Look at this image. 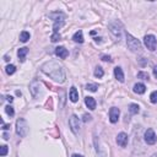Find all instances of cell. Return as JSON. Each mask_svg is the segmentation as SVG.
<instances>
[{
	"mask_svg": "<svg viewBox=\"0 0 157 157\" xmlns=\"http://www.w3.org/2000/svg\"><path fill=\"white\" fill-rule=\"evenodd\" d=\"M40 70L48 75L49 77H52L54 81L59 82V83H63L65 81V71H64V67L54 61V60H49L47 63H44L42 66H40Z\"/></svg>",
	"mask_w": 157,
	"mask_h": 157,
	"instance_id": "6da1fadb",
	"label": "cell"
},
{
	"mask_svg": "<svg viewBox=\"0 0 157 157\" xmlns=\"http://www.w3.org/2000/svg\"><path fill=\"white\" fill-rule=\"evenodd\" d=\"M49 17L50 18H53V21H54V26H53V31H54V33H58V31L64 26V23H65V15L63 13V12H52L50 15H49Z\"/></svg>",
	"mask_w": 157,
	"mask_h": 157,
	"instance_id": "7a4b0ae2",
	"label": "cell"
},
{
	"mask_svg": "<svg viewBox=\"0 0 157 157\" xmlns=\"http://www.w3.org/2000/svg\"><path fill=\"white\" fill-rule=\"evenodd\" d=\"M125 37H126V44H128V48H129L131 52H134V53H141V50H142V45H141L140 40L136 39L135 37H132L130 33H126Z\"/></svg>",
	"mask_w": 157,
	"mask_h": 157,
	"instance_id": "3957f363",
	"label": "cell"
},
{
	"mask_svg": "<svg viewBox=\"0 0 157 157\" xmlns=\"http://www.w3.org/2000/svg\"><path fill=\"white\" fill-rule=\"evenodd\" d=\"M16 132L21 137H25L27 135V132H28V124H27V121L23 118L17 119V121H16Z\"/></svg>",
	"mask_w": 157,
	"mask_h": 157,
	"instance_id": "277c9868",
	"label": "cell"
},
{
	"mask_svg": "<svg viewBox=\"0 0 157 157\" xmlns=\"http://www.w3.org/2000/svg\"><path fill=\"white\" fill-rule=\"evenodd\" d=\"M109 31L119 40L121 37V33H123V25L120 23V21H113L109 23Z\"/></svg>",
	"mask_w": 157,
	"mask_h": 157,
	"instance_id": "5b68a950",
	"label": "cell"
},
{
	"mask_svg": "<svg viewBox=\"0 0 157 157\" xmlns=\"http://www.w3.org/2000/svg\"><path fill=\"white\" fill-rule=\"evenodd\" d=\"M144 43H145V45H146V48H147L148 50L153 52V50L156 49L157 39H156V37H155L153 34H147V36H145V38H144Z\"/></svg>",
	"mask_w": 157,
	"mask_h": 157,
	"instance_id": "8992f818",
	"label": "cell"
},
{
	"mask_svg": "<svg viewBox=\"0 0 157 157\" xmlns=\"http://www.w3.org/2000/svg\"><path fill=\"white\" fill-rule=\"evenodd\" d=\"M69 125H70L71 131H72L74 134H77L78 130H80V119H78L75 114H72V115L70 117V119H69Z\"/></svg>",
	"mask_w": 157,
	"mask_h": 157,
	"instance_id": "52a82bcc",
	"label": "cell"
},
{
	"mask_svg": "<svg viewBox=\"0 0 157 157\" xmlns=\"http://www.w3.org/2000/svg\"><path fill=\"white\" fill-rule=\"evenodd\" d=\"M144 139H145L146 144H148V145H153V144H156V141H157V136H156V134H155V131H153L152 129H147V130L145 131Z\"/></svg>",
	"mask_w": 157,
	"mask_h": 157,
	"instance_id": "ba28073f",
	"label": "cell"
},
{
	"mask_svg": "<svg viewBox=\"0 0 157 157\" xmlns=\"http://www.w3.org/2000/svg\"><path fill=\"white\" fill-rule=\"evenodd\" d=\"M119 115H120V110L117 108V107H112L109 109V120L110 123H117L118 119H119Z\"/></svg>",
	"mask_w": 157,
	"mask_h": 157,
	"instance_id": "9c48e42d",
	"label": "cell"
},
{
	"mask_svg": "<svg viewBox=\"0 0 157 157\" xmlns=\"http://www.w3.org/2000/svg\"><path fill=\"white\" fill-rule=\"evenodd\" d=\"M117 144L121 147H125L128 145V135L125 132H120L117 136Z\"/></svg>",
	"mask_w": 157,
	"mask_h": 157,
	"instance_id": "30bf717a",
	"label": "cell"
},
{
	"mask_svg": "<svg viewBox=\"0 0 157 157\" xmlns=\"http://www.w3.org/2000/svg\"><path fill=\"white\" fill-rule=\"evenodd\" d=\"M29 91L33 97H37V94L39 92V82L37 80H32V82L29 83Z\"/></svg>",
	"mask_w": 157,
	"mask_h": 157,
	"instance_id": "8fae6325",
	"label": "cell"
},
{
	"mask_svg": "<svg viewBox=\"0 0 157 157\" xmlns=\"http://www.w3.org/2000/svg\"><path fill=\"white\" fill-rule=\"evenodd\" d=\"M55 54L60 58V59H66L69 55V52L65 47H56L55 48Z\"/></svg>",
	"mask_w": 157,
	"mask_h": 157,
	"instance_id": "7c38bea8",
	"label": "cell"
},
{
	"mask_svg": "<svg viewBox=\"0 0 157 157\" xmlns=\"http://www.w3.org/2000/svg\"><path fill=\"white\" fill-rule=\"evenodd\" d=\"M114 76H115V78H117L119 82H124V72H123L121 67L117 66V67L114 69Z\"/></svg>",
	"mask_w": 157,
	"mask_h": 157,
	"instance_id": "4fadbf2b",
	"label": "cell"
},
{
	"mask_svg": "<svg viewBox=\"0 0 157 157\" xmlns=\"http://www.w3.org/2000/svg\"><path fill=\"white\" fill-rule=\"evenodd\" d=\"M69 98L71 102H77L78 101V93H77V90L76 87H71L70 88V92H69Z\"/></svg>",
	"mask_w": 157,
	"mask_h": 157,
	"instance_id": "5bb4252c",
	"label": "cell"
},
{
	"mask_svg": "<svg viewBox=\"0 0 157 157\" xmlns=\"http://www.w3.org/2000/svg\"><path fill=\"white\" fill-rule=\"evenodd\" d=\"M28 53V48L23 47V48H20L17 50V56L20 59V61H25V58H26V54Z\"/></svg>",
	"mask_w": 157,
	"mask_h": 157,
	"instance_id": "9a60e30c",
	"label": "cell"
},
{
	"mask_svg": "<svg viewBox=\"0 0 157 157\" xmlns=\"http://www.w3.org/2000/svg\"><path fill=\"white\" fill-rule=\"evenodd\" d=\"M145 91H146V86L144 83H136V85H134V92L135 93L142 94V93H145Z\"/></svg>",
	"mask_w": 157,
	"mask_h": 157,
	"instance_id": "2e32d148",
	"label": "cell"
},
{
	"mask_svg": "<svg viewBox=\"0 0 157 157\" xmlns=\"http://www.w3.org/2000/svg\"><path fill=\"white\" fill-rule=\"evenodd\" d=\"M85 103H86V105H87L91 110L96 109V101H94L93 97H86V98H85Z\"/></svg>",
	"mask_w": 157,
	"mask_h": 157,
	"instance_id": "e0dca14e",
	"label": "cell"
},
{
	"mask_svg": "<svg viewBox=\"0 0 157 157\" xmlns=\"http://www.w3.org/2000/svg\"><path fill=\"white\" fill-rule=\"evenodd\" d=\"M72 39H74L76 43H83V34H82V31H77V32L72 36Z\"/></svg>",
	"mask_w": 157,
	"mask_h": 157,
	"instance_id": "ac0fdd59",
	"label": "cell"
},
{
	"mask_svg": "<svg viewBox=\"0 0 157 157\" xmlns=\"http://www.w3.org/2000/svg\"><path fill=\"white\" fill-rule=\"evenodd\" d=\"M129 112H130L131 114H137V113L140 112V107H139V104H136V103H131V104L129 105Z\"/></svg>",
	"mask_w": 157,
	"mask_h": 157,
	"instance_id": "d6986e66",
	"label": "cell"
},
{
	"mask_svg": "<svg viewBox=\"0 0 157 157\" xmlns=\"http://www.w3.org/2000/svg\"><path fill=\"white\" fill-rule=\"evenodd\" d=\"M29 37H31V36H29V33H28L27 31H22L21 34H20V40L25 43V42H27V40L29 39Z\"/></svg>",
	"mask_w": 157,
	"mask_h": 157,
	"instance_id": "ffe728a7",
	"label": "cell"
},
{
	"mask_svg": "<svg viewBox=\"0 0 157 157\" xmlns=\"http://www.w3.org/2000/svg\"><path fill=\"white\" fill-rule=\"evenodd\" d=\"M94 76L96 77H98V78H101V77H103V75H104V71H103V69L101 67V66H97L96 69H94Z\"/></svg>",
	"mask_w": 157,
	"mask_h": 157,
	"instance_id": "44dd1931",
	"label": "cell"
},
{
	"mask_svg": "<svg viewBox=\"0 0 157 157\" xmlns=\"http://www.w3.org/2000/svg\"><path fill=\"white\" fill-rule=\"evenodd\" d=\"M5 71H6L7 75H12V74L16 71V66L12 65V64H10V65H7V66L5 67Z\"/></svg>",
	"mask_w": 157,
	"mask_h": 157,
	"instance_id": "7402d4cb",
	"label": "cell"
},
{
	"mask_svg": "<svg viewBox=\"0 0 157 157\" xmlns=\"http://www.w3.org/2000/svg\"><path fill=\"white\" fill-rule=\"evenodd\" d=\"M97 88H98V86H97L96 83H87V85H86V90H88V91H91V92H96Z\"/></svg>",
	"mask_w": 157,
	"mask_h": 157,
	"instance_id": "603a6c76",
	"label": "cell"
},
{
	"mask_svg": "<svg viewBox=\"0 0 157 157\" xmlns=\"http://www.w3.org/2000/svg\"><path fill=\"white\" fill-rule=\"evenodd\" d=\"M5 112H6V113H7V115H10V117H13V114H15V112H13V108H12L10 104L5 107Z\"/></svg>",
	"mask_w": 157,
	"mask_h": 157,
	"instance_id": "cb8c5ba5",
	"label": "cell"
},
{
	"mask_svg": "<svg viewBox=\"0 0 157 157\" xmlns=\"http://www.w3.org/2000/svg\"><path fill=\"white\" fill-rule=\"evenodd\" d=\"M150 101H151V103H157V91H153L151 94H150Z\"/></svg>",
	"mask_w": 157,
	"mask_h": 157,
	"instance_id": "d4e9b609",
	"label": "cell"
},
{
	"mask_svg": "<svg viewBox=\"0 0 157 157\" xmlns=\"http://www.w3.org/2000/svg\"><path fill=\"white\" fill-rule=\"evenodd\" d=\"M60 34L59 33H54L53 32V34H52V37H50V39H52V42H58V40H60Z\"/></svg>",
	"mask_w": 157,
	"mask_h": 157,
	"instance_id": "484cf974",
	"label": "cell"
},
{
	"mask_svg": "<svg viewBox=\"0 0 157 157\" xmlns=\"http://www.w3.org/2000/svg\"><path fill=\"white\" fill-rule=\"evenodd\" d=\"M7 151H9V150H7V146L2 145V146L0 147V156H2V157H4V156H6Z\"/></svg>",
	"mask_w": 157,
	"mask_h": 157,
	"instance_id": "4316f807",
	"label": "cell"
},
{
	"mask_svg": "<svg viewBox=\"0 0 157 157\" xmlns=\"http://www.w3.org/2000/svg\"><path fill=\"white\" fill-rule=\"evenodd\" d=\"M137 77H139V78H142V80H148V74L141 71V72L137 74Z\"/></svg>",
	"mask_w": 157,
	"mask_h": 157,
	"instance_id": "83f0119b",
	"label": "cell"
},
{
	"mask_svg": "<svg viewBox=\"0 0 157 157\" xmlns=\"http://www.w3.org/2000/svg\"><path fill=\"white\" fill-rule=\"evenodd\" d=\"M82 120H83L85 123L91 121V120H92V117H91L90 114H83V115H82Z\"/></svg>",
	"mask_w": 157,
	"mask_h": 157,
	"instance_id": "f1b7e54d",
	"label": "cell"
},
{
	"mask_svg": "<svg viewBox=\"0 0 157 157\" xmlns=\"http://www.w3.org/2000/svg\"><path fill=\"white\" fill-rule=\"evenodd\" d=\"M102 60L103 61H112V59H110L109 55H102Z\"/></svg>",
	"mask_w": 157,
	"mask_h": 157,
	"instance_id": "f546056e",
	"label": "cell"
},
{
	"mask_svg": "<svg viewBox=\"0 0 157 157\" xmlns=\"http://www.w3.org/2000/svg\"><path fill=\"white\" fill-rule=\"evenodd\" d=\"M2 129H4V130L10 129V124H4V123H2Z\"/></svg>",
	"mask_w": 157,
	"mask_h": 157,
	"instance_id": "4dcf8cb0",
	"label": "cell"
},
{
	"mask_svg": "<svg viewBox=\"0 0 157 157\" xmlns=\"http://www.w3.org/2000/svg\"><path fill=\"white\" fill-rule=\"evenodd\" d=\"M153 76L157 78V66H155V67H153Z\"/></svg>",
	"mask_w": 157,
	"mask_h": 157,
	"instance_id": "1f68e13d",
	"label": "cell"
},
{
	"mask_svg": "<svg viewBox=\"0 0 157 157\" xmlns=\"http://www.w3.org/2000/svg\"><path fill=\"white\" fill-rule=\"evenodd\" d=\"M6 98H7V101H9V102H10V103H11V102H12V101H13V98H12V97H11V96H7V97H6Z\"/></svg>",
	"mask_w": 157,
	"mask_h": 157,
	"instance_id": "d6a6232c",
	"label": "cell"
},
{
	"mask_svg": "<svg viewBox=\"0 0 157 157\" xmlns=\"http://www.w3.org/2000/svg\"><path fill=\"white\" fill-rule=\"evenodd\" d=\"M2 137H4L5 140H7V139H9V135H7L6 132H4V135H2Z\"/></svg>",
	"mask_w": 157,
	"mask_h": 157,
	"instance_id": "836d02e7",
	"label": "cell"
},
{
	"mask_svg": "<svg viewBox=\"0 0 157 157\" xmlns=\"http://www.w3.org/2000/svg\"><path fill=\"white\" fill-rule=\"evenodd\" d=\"M71 157H83V156H81V155H77V153H74Z\"/></svg>",
	"mask_w": 157,
	"mask_h": 157,
	"instance_id": "e575fe53",
	"label": "cell"
}]
</instances>
